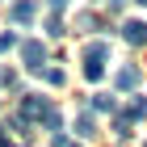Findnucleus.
<instances>
[{
    "label": "nucleus",
    "mask_w": 147,
    "mask_h": 147,
    "mask_svg": "<svg viewBox=\"0 0 147 147\" xmlns=\"http://www.w3.org/2000/svg\"><path fill=\"white\" fill-rule=\"evenodd\" d=\"M105 55H109L105 42H92L88 51H84V76H88V80H101L105 76Z\"/></svg>",
    "instance_id": "nucleus-2"
},
{
    "label": "nucleus",
    "mask_w": 147,
    "mask_h": 147,
    "mask_svg": "<svg viewBox=\"0 0 147 147\" xmlns=\"http://www.w3.org/2000/svg\"><path fill=\"white\" fill-rule=\"evenodd\" d=\"M92 130H97V126H92V118H88V113H84V118H80V122H76V135H84V139H88Z\"/></svg>",
    "instance_id": "nucleus-8"
},
{
    "label": "nucleus",
    "mask_w": 147,
    "mask_h": 147,
    "mask_svg": "<svg viewBox=\"0 0 147 147\" xmlns=\"http://www.w3.org/2000/svg\"><path fill=\"white\" fill-rule=\"evenodd\" d=\"M42 76H46V84H63V71H55V67H42Z\"/></svg>",
    "instance_id": "nucleus-9"
},
{
    "label": "nucleus",
    "mask_w": 147,
    "mask_h": 147,
    "mask_svg": "<svg viewBox=\"0 0 147 147\" xmlns=\"http://www.w3.org/2000/svg\"><path fill=\"white\" fill-rule=\"evenodd\" d=\"M17 118H21L25 126H30V122H42V126H51V130H63V118H59V109L46 101V97H21Z\"/></svg>",
    "instance_id": "nucleus-1"
},
{
    "label": "nucleus",
    "mask_w": 147,
    "mask_h": 147,
    "mask_svg": "<svg viewBox=\"0 0 147 147\" xmlns=\"http://www.w3.org/2000/svg\"><path fill=\"white\" fill-rule=\"evenodd\" d=\"M118 88H122V92L139 88V67H122V71H118Z\"/></svg>",
    "instance_id": "nucleus-7"
},
{
    "label": "nucleus",
    "mask_w": 147,
    "mask_h": 147,
    "mask_svg": "<svg viewBox=\"0 0 147 147\" xmlns=\"http://www.w3.org/2000/svg\"><path fill=\"white\" fill-rule=\"evenodd\" d=\"M109 4H122V0H109Z\"/></svg>",
    "instance_id": "nucleus-15"
},
{
    "label": "nucleus",
    "mask_w": 147,
    "mask_h": 147,
    "mask_svg": "<svg viewBox=\"0 0 147 147\" xmlns=\"http://www.w3.org/2000/svg\"><path fill=\"white\" fill-rule=\"evenodd\" d=\"M0 84H13V71H4V67H0Z\"/></svg>",
    "instance_id": "nucleus-13"
},
{
    "label": "nucleus",
    "mask_w": 147,
    "mask_h": 147,
    "mask_svg": "<svg viewBox=\"0 0 147 147\" xmlns=\"http://www.w3.org/2000/svg\"><path fill=\"white\" fill-rule=\"evenodd\" d=\"M92 105H97V109H105V113H113V97H92Z\"/></svg>",
    "instance_id": "nucleus-10"
},
{
    "label": "nucleus",
    "mask_w": 147,
    "mask_h": 147,
    "mask_svg": "<svg viewBox=\"0 0 147 147\" xmlns=\"http://www.w3.org/2000/svg\"><path fill=\"white\" fill-rule=\"evenodd\" d=\"M143 113H147V101H143V97H135V101L126 105V109H118V126L126 130V126H130V122H139Z\"/></svg>",
    "instance_id": "nucleus-4"
},
{
    "label": "nucleus",
    "mask_w": 147,
    "mask_h": 147,
    "mask_svg": "<svg viewBox=\"0 0 147 147\" xmlns=\"http://www.w3.org/2000/svg\"><path fill=\"white\" fill-rule=\"evenodd\" d=\"M55 147H80V143H71V139H63V135H59V139H55Z\"/></svg>",
    "instance_id": "nucleus-12"
},
{
    "label": "nucleus",
    "mask_w": 147,
    "mask_h": 147,
    "mask_svg": "<svg viewBox=\"0 0 147 147\" xmlns=\"http://www.w3.org/2000/svg\"><path fill=\"white\" fill-rule=\"evenodd\" d=\"M139 4H147V0H139Z\"/></svg>",
    "instance_id": "nucleus-16"
},
{
    "label": "nucleus",
    "mask_w": 147,
    "mask_h": 147,
    "mask_svg": "<svg viewBox=\"0 0 147 147\" xmlns=\"http://www.w3.org/2000/svg\"><path fill=\"white\" fill-rule=\"evenodd\" d=\"M34 17H38L34 0H17V4H13V21H17V25H30Z\"/></svg>",
    "instance_id": "nucleus-6"
},
{
    "label": "nucleus",
    "mask_w": 147,
    "mask_h": 147,
    "mask_svg": "<svg viewBox=\"0 0 147 147\" xmlns=\"http://www.w3.org/2000/svg\"><path fill=\"white\" fill-rule=\"evenodd\" d=\"M9 46H17V34H0V55H4Z\"/></svg>",
    "instance_id": "nucleus-11"
},
{
    "label": "nucleus",
    "mask_w": 147,
    "mask_h": 147,
    "mask_svg": "<svg viewBox=\"0 0 147 147\" xmlns=\"http://www.w3.org/2000/svg\"><path fill=\"white\" fill-rule=\"evenodd\" d=\"M51 4H55V9H63V4H67V0H51Z\"/></svg>",
    "instance_id": "nucleus-14"
},
{
    "label": "nucleus",
    "mask_w": 147,
    "mask_h": 147,
    "mask_svg": "<svg viewBox=\"0 0 147 147\" xmlns=\"http://www.w3.org/2000/svg\"><path fill=\"white\" fill-rule=\"evenodd\" d=\"M21 59H25V67H34V71H42V59H46V46L42 42H21Z\"/></svg>",
    "instance_id": "nucleus-3"
},
{
    "label": "nucleus",
    "mask_w": 147,
    "mask_h": 147,
    "mask_svg": "<svg viewBox=\"0 0 147 147\" xmlns=\"http://www.w3.org/2000/svg\"><path fill=\"white\" fill-rule=\"evenodd\" d=\"M122 38H126L130 46H143V42H147V25H143V21H126V25H122Z\"/></svg>",
    "instance_id": "nucleus-5"
},
{
    "label": "nucleus",
    "mask_w": 147,
    "mask_h": 147,
    "mask_svg": "<svg viewBox=\"0 0 147 147\" xmlns=\"http://www.w3.org/2000/svg\"><path fill=\"white\" fill-rule=\"evenodd\" d=\"M9 147H13V143H9Z\"/></svg>",
    "instance_id": "nucleus-17"
}]
</instances>
